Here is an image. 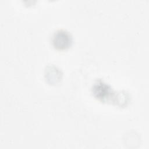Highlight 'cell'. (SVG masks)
<instances>
[{
  "label": "cell",
  "instance_id": "cell-2",
  "mask_svg": "<svg viewBox=\"0 0 149 149\" xmlns=\"http://www.w3.org/2000/svg\"><path fill=\"white\" fill-rule=\"evenodd\" d=\"M94 96L101 101L108 100L112 95L111 87L102 80L97 81L93 87Z\"/></svg>",
  "mask_w": 149,
  "mask_h": 149
},
{
  "label": "cell",
  "instance_id": "cell-1",
  "mask_svg": "<svg viewBox=\"0 0 149 149\" xmlns=\"http://www.w3.org/2000/svg\"><path fill=\"white\" fill-rule=\"evenodd\" d=\"M51 41L54 48L63 51L70 47L73 40L72 37L69 32L64 30H58L53 34Z\"/></svg>",
  "mask_w": 149,
  "mask_h": 149
}]
</instances>
